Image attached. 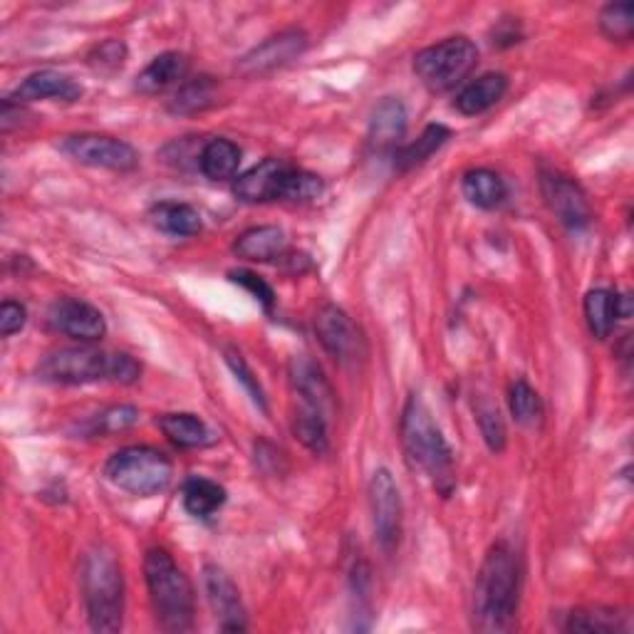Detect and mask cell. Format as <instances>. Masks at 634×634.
Returning a JSON list of instances; mask_svg holds the SVG:
<instances>
[{
  "mask_svg": "<svg viewBox=\"0 0 634 634\" xmlns=\"http://www.w3.org/2000/svg\"><path fill=\"white\" fill-rule=\"evenodd\" d=\"M184 508L196 518H209L226 503V488L209 478H189L184 484Z\"/></svg>",
  "mask_w": 634,
  "mask_h": 634,
  "instance_id": "484cf974",
  "label": "cell"
},
{
  "mask_svg": "<svg viewBox=\"0 0 634 634\" xmlns=\"http://www.w3.org/2000/svg\"><path fill=\"white\" fill-rule=\"evenodd\" d=\"M464 194L478 209H496L506 201V181L491 169H471L464 176Z\"/></svg>",
  "mask_w": 634,
  "mask_h": 634,
  "instance_id": "cb8c5ba5",
  "label": "cell"
},
{
  "mask_svg": "<svg viewBox=\"0 0 634 634\" xmlns=\"http://www.w3.org/2000/svg\"><path fill=\"white\" fill-rule=\"evenodd\" d=\"M370 506H372V526L384 553H394L402 540L404 506L399 486L387 469H377L370 481Z\"/></svg>",
  "mask_w": 634,
  "mask_h": 634,
  "instance_id": "ba28073f",
  "label": "cell"
},
{
  "mask_svg": "<svg viewBox=\"0 0 634 634\" xmlns=\"http://www.w3.org/2000/svg\"><path fill=\"white\" fill-rule=\"evenodd\" d=\"M139 422V412L129 407V404H119V407H110L102 414H97L92 432L95 434H119L132 429Z\"/></svg>",
  "mask_w": 634,
  "mask_h": 634,
  "instance_id": "d590c367",
  "label": "cell"
},
{
  "mask_svg": "<svg viewBox=\"0 0 634 634\" xmlns=\"http://www.w3.org/2000/svg\"><path fill=\"white\" fill-rule=\"evenodd\" d=\"M204 588H206V597H209L214 615L218 620V627H221L224 632H246L248 630L246 607H243L241 592H238L231 575L218 565H206Z\"/></svg>",
  "mask_w": 634,
  "mask_h": 634,
  "instance_id": "4fadbf2b",
  "label": "cell"
},
{
  "mask_svg": "<svg viewBox=\"0 0 634 634\" xmlns=\"http://www.w3.org/2000/svg\"><path fill=\"white\" fill-rule=\"evenodd\" d=\"M600 28L610 40L627 43V40H632V30H634V3L625 0V3H610L602 8Z\"/></svg>",
  "mask_w": 634,
  "mask_h": 634,
  "instance_id": "d6a6232c",
  "label": "cell"
},
{
  "mask_svg": "<svg viewBox=\"0 0 634 634\" xmlns=\"http://www.w3.org/2000/svg\"><path fill=\"white\" fill-rule=\"evenodd\" d=\"M127 60V45L122 40H105L90 53V65L100 72H114Z\"/></svg>",
  "mask_w": 634,
  "mask_h": 634,
  "instance_id": "8d00e7d4",
  "label": "cell"
},
{
  "mask_svg": "<svg viewBox=\"0 0 634 634\" xmlns=\"http://www.w3.org/2000/svg\"><path fill=\"white\" fill-rule=\"evenodd\" d=\"M568 632H588V634H612V632H622L625 625H622V615H617L615 610L607 607H585V610H575L568 615L565 622Z\"/></svg>",
  "mask_w": 634,
  "mask_h": 634,
  "instance_id": "f546056e",
  "label": "cell"
},
{
  "mask_svg": "<svg viewBox=\"0 0 634 634\" xmlns=\"http://www.w3.org/2000/svg\"><path fill=\"white\" fill-rule=\"evenodd\" d=\"M508 407H511L513 419L521 426H538L543 422V402H540L538 392L523 380L511 384V392H508Z\"/></svg>",
  "mask_w": 634,
  "mask_h": 634,
  "instance_id": "4dcf8cb0",
  "label": "cell"
},
{
  "mask_svg": "<svg viewBox=\"0 0 634 634\" xmlns=\"http://www.w3.org/2000/svg\"><path fill=\"white\" fill-rule=\"evenodd\" d=\"M144 578L152 595L154 612L162 630L189 632L194 627V585L184 575V570L174 563V558L162 548H154L144 558Z\"/></svg>",
  "mask_w": 634,
  "mask_h": 634,
  "instance_id": "277c9868",
  "label": "cell"
},
{
  "mask_svg": "<svg viewBox=\"0 0 634 634\" xmlns=\"http://www.w3.org/2000/svg\"><path fill=\"white\" fill-rule=\"evenodd\" d=\"M226 362H228V367L233 370V374L238 380H241L243 387L248 389V394H251L253 402L258 404V407L266 409V394H263V387H261V382H258L256 374L251 372V367L246 365V360L241 352H236V350H226Z\"/></svg>",
  "mask_w": 634,
  "mask_h": 634,
  "instance_id": "74e56055",
  "label": "cell"
},
{
  "mask_svg": "<svg viewBox=\"0 0 634 634\" xmlns=\"http://www.w3.org/2000/svg\"><path fill=\"white\" fill-rule=\"evenodd\" d=\"M540 191H543V199L548 204V209L558 216V221L573 228H585L592 218V209L588 201V194L582 191V186L573 179V176H565L560 172H545L540 176Z\"/></svg>",
  "mask_w": 634,
  "mask_h": 634,
  "instance_id": "7c38bea8",
  "label": "cell"
},
{
  "mask_svg": "<svg viewBox=\"0 0 634 634\" xmlns=\"http://www.w3.org/2000/svg\"><path fill=\"white\" fill-rule=\"evenodd\" d=\"M328 417H322L320 412L303 407L295 414L293 422V432L303 446H308L313 454H325L330 446V436H328Z\"/></svg>",
  "mask_w": 634,
  "mask_h": 634,
  "instance_id": "1f68e13d",
  "label": "cell"
},
{
  "mask_svg": "<svg viewBox=\"0 0 634 634\" xmlns=\"http://www.w3.org/2000/svg\"><path fill=\"white\" fill-rule=\"evenodd\" d=\"M476 417L478 426H481V434L491 451H503L506 449V424L501 419V412H498L493 404L481 402L476 407Z\"/></svg>",
  "mask_w": 634,
  "mask_h": 634,
  "instance_id": "836d02e7",
  "label": "cell"
},
{
  "mask_svg": "<svg viewBox=\"0 0 634 634\" xmlns=\"http://www.w3.org/2000/svg\"><path fill=\"white\" fill-rule=\"evenodd\" d=\"M521 600V565L513 548L496 543L488 550L474 588V625L481 632H511Z\"/></svg>",
  "mask_w": 634,
  "mask_h": 634,
  "instance_id": "6da1fadb",
  "label": "cell"
},
{
  "mask_svg": "<svg viewBox=\"0 0 634 634\" xmlns=\"http://www.w3.org/2000/svg\"><path fill=\"white\" fill-rule=\"evenodd\" d=\"M233 251L246 258V261L268 263L285 256L288 238L283 233V228L278 226H256L236 238Z\"/></svg>",
  "mask_w": 634,
  "mask_h": 634,
  "instance_id": "ffe728a7",
  "label": "cell"
},
{
  "mask_svg": "<svg viewBox=\"0 0 634 634\" xmlns=\"http://www.w3.org/2000/svg\"><path fill=\"white\" fill-rule=\"evenodd\" d=\"M478 50L469 38H446L441 43L424 48L414 58V72L432 92H446L469 77L476 67Z\"/></svg>",
  "mask_w": 634,
  "mask_h": 634,
  "instance_id": "8992f818",
  "label": "cell"
},
{
  "mask_svg": "<svg viewBox=\"0 0 634 634\" xmlns=\"http://www.w3.org/2000/svg\"><path fill=\"white\" fill-rule=\"evenodd\" d=\"M238 164H241V149L231 139H211L201 149L199 166L201 172L214 181H226L238 172Z\"/></svg>",
  "mask_w": 634,
  "mask_h": 634,
  "instance_id": "d4e9b609",
  "label": "cell"
},
{
  "mask_svg": "<svg viewBox=\"0 0 634 634\" xmlns=\"http://www.w3.org/2000/svg\"><path fill=\"white\" fill-rule=\"evenodd\" d=\"M585 320L592 335L605 340L617 322V295L610 290H590L585 295Z\"/></svg>",
  "mask_w": 634,
  "mask_h": 634,
  "instance_id": "4316f807",
  "label": "cell"
},
{
  "mask_svg": "<svg viewBox=\"0 0 634 634\" xmlns=\"http://www.w3.org/2000/svg\"><path fill=\"white\" fill-rule=\"evenodd\" d=\"M114 352H102L95 347H62L50 352L38 367V374L45 382L55 384H90L100 380L112 382Z\"/></svg>",
  "mask_w": 634,
  "mask_h": 634,
  "instance_id": "52a82bcc",
  "label": "cell"
},
{
  "mask_svg": "<svg viewBox=\"0 0 634 634\" xmlns=\"http://www.w3.org/2000/svg\"><path fill=\"white\" fill-rule=\"evenodd\" d=\"M449 137L451 132L446 129L444 124H429L417 142H412L397 152V169H412V166L424 164L434 152H439L444 144L449 142Z\"/></svg>",
  "mask_w": 634,
  "mask_h": 634,
  "instance_id": "f1b7e54d",
  "label": "cell"
},
{
  "mask_svg": "<svg viewBox=\"0 0 634 634\" xmlns=\"http://www.w3.org/2000/svg\"><path fill=\"white\" fill-rule=\"evenodd\" d=\"M189 75V60L181 53H162L154 58L147 67H144L134 87L142 95H159V92L179 85L181 80Z\"/></svg>",
  "mask_w": 634,
  "mask_h": 634,
  "instance_id": "d6986e66",
  "label": "cell"
},
{
  "mask_svg": "<svg viewBox=\"0 0 634 634\" xmlns=\"http://www.w3.org/2000/svg\"><path fill=\"white\" fill-rule=\"evenodd\" d=\"M231 278H233V283L243 285L246 290H251L256 300H261L268 310L273 308V303H276L273 288H270L263 278H258L256 273H251V270H236V273H231Z\"/></svg>",
  "mask_w": 634,
  "mask_h": 634,
  "instance_id": "f35d334b",
  "label": "cell"
},
{
  "mask_svg": "<svg viewBox=\"0 0 634 634\" xmlns=\"http://www.w3.org/2000/svg\"><path fill=\"white\" fill-rule=\"evenodd\" d=\"M402 444L414 469H419L441 496H451L456 486L454 454L439 424L419 397H409L402 412Z\"/></svg>",
  "mask_w": 634,
  "mask_h": 634,
  "instance_id": "7a4b0ae2",
  "label": "cell"
},
{
  "mask_svg": "<svg viewBox=\"0 0 634 634\" xmlns=\"http://www.w3.org/2000/svg\"><path fill=\"white\" fill-rule=\"evenodd\" d=\"M50 322H53L55 330H60L62 335L80 342H95L105 337L107 332L105 315H102L95 305L77 298L58 300L53 310H50Z\"/></svg>",
  "mask_w": 634,
  "mask_h": 634,
  "instance_id": "9a60e30c",
  "label": "cell"
},
{
  "mask_svg": "<svg viewBox=\"0 0 634 634\" xmlns=\"http://www.w3.org/2000/svg\"><path fill=\"white\" fill-rule=\"evenodd\" d=\"M62 152L80 164L95 166V169L110 172H132L137 169L139 154L132 144L105 137V134H75L62 142Z\"/></svg>",
  "mask_w": 634,
  "mask_h": 634,
  "instance_id": "9c48e42d",
  "label": "cell"
},
{
  "mask_svg": "<svg viewBox=\"0 0 634 634\" xmlns=\"http://www.w3.org/2000/svg\"><path fill=\"white\" fill-rule=\"evenodd\" d=\"M315 330L322 347L340 365H357L365 357V340H362L352 318L337 305L320 308V313L315 315Z\"/></svg>",
  "mask_w": 634,
  "mask_h": 634,
  "instance_id": "30bf717a",
  "label": "cell"
},
{
  "mask_svg": "<svg viewBox=\"0 0 634 634\" xmlns=\"http://www.w3.org/2000/svg\"><path fill=\"white\" fill-rule=\"evenodd\" d=\"M305 48H308V35L303 30L298 28L280 30L278 35H270L266 43L256 45L251 53H246L238 60V70L248 77H263L270 75V72L290 65V62L305 53Z\"/></svg>",
  "mask_w": 634,
  "mask_h": 634,
  "instance_id": "8fae6325",
  "label": "cell"
},
{
  "mask_svg": "<svg viewBox=\"0 0 634 634\" xmlns=\"http://www.w3.org/2000/svg\"><path fill=\"white\" fill-rule=\"evenodd\" d=\"M288 374L295 394H300V399H303V407L315 409L328 419L335 414V392H332L325 372L320 370L315 360H310L308 355L293 357Z\"/></svg>",
  "mask_w": 634,
  "mask_h": 634,
  "instance_id": "2e32d148",
  "label": "cell"
},
{
  "mask_svg": "<svg viewBox=\"0 0 634 634\" xmlns=\"http://www.w3.org/2000/svg\"><path fill=\"white\" fill-rule=\"evenodd\" d=\"M159 429L172 444L181 449H204L216 441L214 432L196 414H164L159 419Z\"/></svg>",
  "mask_w": 634,
  "mask_h": 634,
  "instance_id": "7402d4cb",
  "label": "cell"
},
{
  "mask_svg": "<svg viewBox=\"0 0 634 634\" xmlns=\"http://www.w3.org/2000/svg\"><path fill=\"white\" fill-rule=\"evenodd\" d=\"M82 97V87L75 80L65 72L58 70H40L33 72L28 80H23V85H18L13 90V95L8 97V102H38V100H65L75 102Z\"/></svg>",
  "mask_w": 634,
  "mask_h": 634,
  "instance_id": "e0dca14e",
  "label": "cell"
},
{
  "mask_svg": "<svg viewBox=\"0 0 634 634\" xmlns=\"http://www.w3.org/2000/svg\"><path fill=\"white\" fill-rule=\"evenodd\" d=\"M174 466L169 456L154 446H127L112 456L105 466L110 481L132 496H157L172 481Z\"/></svg>",
  "mask_w": 634,
  "mask_h": 634,
  "instance_id": "5b68a950",
  "label": "cell"
},
{
  "mask_svg": "<svg viewBox=\"0 0 634 634\" xmlns=\"http://www.w3.org/2000/svg\"><path fill=\"white\" fill-rule=\"evenodd\" d=\"M407 107L402 105V100L397 97H387L382 100L377 107L372 112L370 119V142L374 149L380 152H389L397 147V144L404 139L407 134Z\"/></svg>",
  "mask_w": 634,
  "mask_h": 634,
  "instance_id": "ac0fdd59",
  "label": "cell"
},
{
  "mask_svg": "<svg viewBox=\"0 0 634 634\" xmlns=\"http://www.w3.org/2000/svg\"><path fill=\"white\" fill-rule=\"evenodd\" d=\"M508 90V80L501 72H486V75L476 77L469 82L456 97V110L466 117H474V114H481L486 110H491L496 102H501Z\"/></svg>",
  "mask_w": 634,
  "mask_h": 634,
  "instance_id": "44dd1931",
  "label": "cell"
},
{
  "mask_svg": "<svg viewBox=\"0 0 634 634\" xmlns=\"http://www.w3.org/2000/svg\"><path fill=\"white\" fill-rule=\"evenodd\" d=\"M293 172V166L285 164L283 159H263L241 174L236 179L233 194L243 204H268V201H283L288 176Z\"/></svg>",
  "mask_w": 634,
  "mask_h": 634,
  "instance_id": "5bb4252c",
  "label": "cell"
},
{
  "mask_svg": "<svg viewBox=\"0 0 634 634\" xmlns=\"http://www.w3.org/2000/svg\"><path fill=\"white\" fill-rule=\"evenodd\" d=\"M216 102V82L211 77L186 80L169 102L174 114H196L209 110Z\"/></svg>",
  "mask_w": 634,
  "mask_h": 634,
  "instance_id": "83f0119b",
  "label": "cell"
},
{
  "mask_svg": "<svg viewBox=\"0 0 634 634\" xmlns=\"http://www.w3.org/2000/svg\"><path fill=\"white\" fill-rule=\"evenodd\" d=\"M320 194H322L320 176L310 174V172H303V169H295V166H293V172H290L288 184H285L283 201L305 204V201H315Z\"/></svg>",
  "mask_w": 634,
  "mask_h": 634,
  "instance_id": "e575fe53",
  "label": "cell"
},
{
  "mask_svg": "<svg viewBox=\"0 0 634 634\" xmlns=\"http://www.w3.org/2000/svg\"><path fill=\"white\" fill-rule=\"evenodd\" d=\"M142 365L127 352H114V365H112V382L117 384H134L139 380Z\"/></svg>",
  "mask_w": 634,
  "mask_h": 634,
  "instance_id": "60d3db41",
  "label": "cell"
},
{
  "mask_svg": "<svg viewBox=\"0 0 634 634\" xmlns=\"http://www.w3.org/2000/svg\"><path fill=\"white\" fill-rule=\"evenodd\" d=\"M152 221L164 233L172 236H196L201 231V214L189 204L164 201L152 209Z\"/></svg>",
  "mask_w": 634,
  "mask_h": 634,
  "instance_id": "603a6c76",
  "label": "cell"
},
{
  "mask_svg": "<svg viewBox=\"0 0 634 634\" xmlns=\"http://www.w3.org/2000/svg\"><path fill=\"white\" fill-rule=\"evenodd\" d=\"M80 580L90 627L107 634L119 632L124 620V578L117 553L110 545H92L82 558Z\"/></svg>",
  "mask_w": 634,
  "mask_h": 634,
  "instance_id": "3957f363",
  "label": "cell"
},
{
  "mask_svg": "<svg viewBox=\"0 0 634 634\" xmlns=\"http://www.w3.org/2000/svg\"><path fill=\"white\" fill-rule=\"evenodd\" d=\"M25 320H28L25 305L15 303V300H6V303L0 305V335L3 337L15 335V332L25 328Z\"/></svg>",
  "mask_w": 634,
  "mask_h": 634,
  "instance_id": "ab89813d",
  "label": "cell"
}]
</instances>
